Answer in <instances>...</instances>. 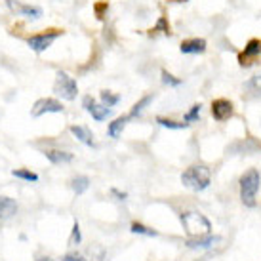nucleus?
Returning a JSON list of instances; mask_svg holds the SVG:
<instances>
[{
    "instance_id": "1",
    "label": "nucleus",
    "mask_w": 261,
    "mask_h": 261,
    "mask_svg": "<svg viewBox=\"0 0 261 261\" xmlns=\"http://www.w3.org/2000/svg\"><path fill=\"white\" fill-rule=\"evenodd\" d=\"M179 221H181L183 229H185L189 239L206 237V234H210V231H212L210 219L206 218L204 214H200V212H195V210L183 212L181 216H179Z\"/></svg>"
},
{
    "instance_id": "2",
    "label": "nucleus",
    "mask_w": 261,
    "mask_h": 261,
    "mask_svg": "<svg viewBox=\"0 0 261 261\" xmlns=\"http://www.w3.org/2000/svg\"><path fill=\"white\" fill-rule=\"evenodd\" d=\"M212 175L210 168L202 166V164H195V166H189L185 172L181 174V183L191 191H204V189L210 187Z\"/></svg>"
},
{
    "instance_id": "3",
    "label": "nucleus",
    "mask_w": 261,
    "mask_h": 261,
    "mask_svg": "<svg viewBox=\"0 0 261 261\" xmlns=\"http://www.w3.org/2000/svg\"><path fill=\"white\" fill-rule=\"evenodd\" d=\"M259 172L254 170V168L248 170L246 174L240 177V200L248 208H255V204H257L255 196H257V191H259Z\"/></svg>"
},
{
    "instance_id": "4",
    "label": "nucleus",
    "mask_w": 261,
    "mask_h": 261,
    "mask_svg": "<svg viewBox=\"0 0 261 261\" xmlns=\"http://www.w3.org/2000/svg\"><path fill=\"white\" fill-rule=\"evenodd\" d=\"M65 35V31L63 29H58V27H50V29H44L37 35H31L27 37V44H29V48L33 51H37V54H42L50 48L54 40L59 37H63Z\"/></svg>"
},
{
    "instance_id": "5",
    "label": "nucleus",
    "mask_w": 261,
    "mask_h": 261,
    "mask_svg": "<svg viewBox=\"0 0 261 261\" xmlns=\"http://www.w3.org/2000/svg\"><path fill=\"white\" fill-rule=\"evenodd\" d=\"M54 92L67 101H73L76 94H79V84L73 76H69L65 71H58L56 73V82H54Z\"/></svg>"
},
{
    "instance_id": "6",
    "label": "nucleus",
    "mask_w": 261,
    "mask_h": 261,
    "mask_svg": "<svg viewBox=\"0 0 261 261\" xmlns=\"http://www.w3.org/2000/svg\"><path fill=\"white\" fill-rule=\"evenodd\" d=\"M48 113H63L61 101L54 99V97H42V99H38V101L33 105V109H31V116H33V118H38V116L48 115Z\"/></svg>"
},
{
    "instance_id": "7",
    "label": "nucleus",
    "mask_w": 261,
    "mask_h": 261,
    "mask_svg": "<svg viewBox=\"0 0 261 261\" xmlns=\"http://www.w3.org/2000/svg\"><path fill=\"white\" fill-rule=\"evenodd\" d=\"M259 54H261V40L259 38H252V40H248V44L244 46V51H240L239 54L240 67H250L255 59H257Z\"/></svg>"
},
{
    "instance_id": "8",
    "label": "nucleus",
    "mask_w": 261,
    "mask_h": 261,
    "mask_svg": "<svg viewBox=\"0 0 261 261\" xmlns=\"http://www.w3.org/2000/svg\"><path fill=\"white\" fill-rule=\"evenodd\" d=\"M234 113V107H232V103L229 99H223V97H219V99H214L212 101V116L218 120V122H223V120H229Z\"/></svg>"
},
{
    "instance_id": "9",
    "label": "nucleus",
    "mask_w": 261,
    "mask_h": 261,
    "mask_svg": "<svg viewBox=\"0 0 261 261\" xmlns=\"http://www.w3.org/2000/svg\"><path fill=\"white\" fill-rule=\"evenodd\" d=\"M8 8L17 15H25L29 19H40L42 17V10L38 6H31V4H19L17 0H6Z\"/></svg>"
},
{
    "instance_id": "10",
    "label": "nucleus",
    "mask_w": 261,
    "mask_h": 261,
    "mask_svg": "<svg viewBox=\"0 0 261 261\" xmlns=\"http://www.w3.org/2000/svg\"><path fill=\"white\" fill-rule=\"evenodd\" d=\"M71 134L79 139L80 143H84V145H88V147H95L94 134H92V130H90V128H86V126L73 124V126H71Z\"/></svg>"
},
{
    "instance_id": "11",
    "label": "nucleus",
    "mask_w": 261,
    "mask_h": 261,
    "mask_svg": "<svg viewBox=\"0 0 261 261\" xmlns=\"http://www.w3.org/2000/svg\"><path fill=\"white\" fill-rule=\"evenodd\" d=\"M44 156L50 160L51 164H69L74 159L73 152L59 151V149H48V151H44Z\"/></svg>"
},
{
    "instance_id": "12",
    "label": "nucleus",
    "mask_w": 261,
    "mask_h": 261,
    "mask_svg": "<svg viewBox=\"0 0 261 261\" xmlns=\"http://www.w3.org/2000/svg\"><path fill=\"white\" fill-rule=\"evenodd\" d=\"M179 51L181 54H202V51H206V40L204 38H189V40H183L181 46H179Z\"/></svg>"
},
{
    "instance_id": "13",
    "label": "nucleus",
    "mask_w": 261,
    "mask_h": 261,
    "mask_svg": "<svg viewBox=\"0 0 261 261\" xmlns=\"http://www.w3.org/2000/svg\"><path fill=\"white\" fill-rule=\"evenodd\" d=\"M17 214V202L10 196H0V219H10Z\"/></svg>"
},
{
    "instance_id": "14",
    "label": "nucleus",
    "mask_w": 261,
    "mask_h": 261,
    "mask_svg": "<svg viewBox=\"0 0 261 261\" xmlns=\"http://www.w3.org/2000/svg\"><path fill=\"white\" fill-rule=\"evenodd\" d=\"M216 242H219V237H212V234H206V237H198V239H187V248H193V250H202V248H210L214 246Z\"/></svg>"
},
{
    "instance_id": "15",
    "label": "nucleus",
    "mask_w": 261,
    "mask_h": 261,
    "mask_svg": "<svg viewBox=\"0 0 261 261\" xmlns=\"http://www.w3.org/2000/svg\"><path fill=\"white\" fill-rule=\"evenodd\" d=\"M128 116H118V118H115L113 122L109 124V128H107V134H109L113 139H118L120 136H122L124 128H126V124H128Z\"/></svg>"
},
{
    "instance_id": "16",
    "label": "nucleus",
    "mask_w": 261,
    "mask_h": 261,
    "mask_svg": "<svg viewBox=\"0 0 261 261\" xmlns=\"http://www.w3.org/2000/svg\"><path fill=\"white\" fill-rule=\"evenodd\" d=\"M88 113H90V115H92V118H94V120H97V122H103V120H105V118H107V116H111V113H113V111H111V107H107V105H97V103H92V107H90V109H88Z\"/></svg>"
},
{
    "instance_id": "17",
    "label": "nucleus",
    "mask_w": 261,
    "mask_h": 261,
    "mask_svg": "<svg viewBox=\"0 0 261 261\" xmlns=\"http://www.w3.org/2000/svg\"><path fill=\"white\" fill-rule=\"evenodd\" d=\"M159 33H162V35H168V37L172 35V29H170V21H168L166 15H160L159 21H156V25H154V27L149 31V35H151V37L159 35Z\"/></svg>"
},
{
    "instance_id": "18",
    "label": "nucleus",
    "mask_w": 261,
    "mask_h": 261,
    "mask_svg": "<svg viewBox=\"0 0 261 261\" xmlns=\"http://www.w3.org/2000/svg\"><path fill=\"white\" fill-rule=\"evenodd\" d=\"M71 187H73V191L76 195H84L88 191V187H90V179H88L86 175H76L73 181H71Z\"/></svg>"
},
{
    "instance_id": "19",
    "label": "nucleus",
    "mask_w": 261,
    "mask_h": 261,
    "mask_svg": "<svg viewBox=\"0 0 261 261\" xmlns=\"http://www.w3.org/2000/svg\"><path fill=\"white\" fill-rule=\"evenodd\" d=\"M152 101V95L149 94V95H145V97H141L134 107H132V111H130V115H128V118H136V116H139L141 113H143V109H145L147 105Z\"/></svg>"
},
{
    "instance_id": "20",
    "label": "nucleus",
    "mask_w": 261,
    "mask_h": 261,
    "mask_svg": "<svg viewBox=\"0 0 261 261\" xmlns=\"http://www.w3.org/2000/svg\"><path fill=\"white\" fill-rule=\"evenodd\" d=\"M12 175H14V177H17V179H23V181H31V183H37L38 181V175L35 174V172L27 170V168H19V170H14V172H12Z\"/></svg>"
},
{
    "instance_id": "21",
    "label": "nucleus",
    "mask_w": 261,
    "mask_h": 261,
    "mask_svg": "<svg viewBox=\"0 0 261 261\" xmlns=\"http://www.w3.org/2000/svg\"><path fill=\"white\" fill-rule=\"evenodd\" d=\"M107 12H109V0H99L94 4V15L97 21H105Z\"/></svg>"
},
{
    "instance_id": "22",
    "label": "nucleus",
    "mask_w": 261,
    "mask_h": 261,
    "mask_svg": "<svg viewBox=\"0 0 261 261\" xmlns=\"http://www.w3.org/2000/svg\"><path fill=\"white\" fill-rule=\"evenodd\" d=\"M156 122H159L160 126L168 128V130H183V128H187L189 126L185 120H183V122H177V120H172V118H162V116L156 118Z\"/></svg>"
},
{
    "instance_id": "23",
    "label": "nucleus",
    "mask_w": 261,
    "mask_h": 261,
    "mask_svg": "<svg viewBox=\"0 0 261 261\" xmlns=\"http://www.w3.org/2000/svg\"><path fill=\"white\" fill-rule=\"evenodd\" d=\"M130 231L136 232V234H145V237H156L159 234L156 231H152L151 227H145L143 223H138V221H134L130 225Z\"/></svg>"
},
{
    "instance_id": "24",
    "label": "nucleus",
    "mask_w": 261,
    "mask_h": 261,
    "mask_svg": "<svg viewBox=\"0 0 261 261\" xmlns=\"http://www.w3.org/2000/svg\"><path fill=\"white\" fill-rule=\"evenodd\" d=\"M101 101H103V105H107V107H115L116 103L120 101V95L113 94V92H109V90H103V92H101Z\"/></svg>"
},
{
    "instance_id": "25",
    "label": "nucleus",
    "mask_w": 261,
    "mask_h": 261,
    "mask_svg": "<svg viewBox=\"0 0 261 261\" xmlns=\"http://www.w3.org/2000/svg\"><path fill=\"white\" fill-rule=\"evenodd\" d=\"M162 82L166 84V86H172V88H177V86H181V79H177V76H174L172 73H168L166 69H162Z\"/></svg>"
},
{
    "instance_id": "26",
    "label": "nucleus",
    "mask_w": 261,
    "mask_h": 261,
    "mask_svg": "<svg viewBox=\"0 0 261 261\" xmlns=\"http://www.w3.org/2000/svg\"><path fill=\"white\" fill-rule=\"evenodd\" d=\"M200 107H202L200 103H196V105H193V107H191V111H187V113H185V116H183V120H185L187 124L196 122V120H198V116H200Z\"/></svg>"
},
{
    "instance_id": "27",
    "label": "nucleus",
    "mask_w": 261,
    "mask_h": 261,
    "mask_svg": "<svg viewBox=\"0 0 261 261\" xmlns=\"http://www.w3.org/2000/svg\"><path fill=\"white\" fill-rule=\"evenodd\" d=\"M248 90L250 92H254L255 95H261V74H255V76H252V79L248 80Z\"/></svg>"
},
{
    "instance_id": "28",
    "label": "nucleus",
    "mask_w": 261,
    "mask_h": 261,
    "mask_svg": "<svg viewBox=\"0 0 261 261\" xmlns=\"http://www.w3.org/2000/svg\"><path fill=\"white\" fill-rule=\"evenodd\" d=\"M80 240H82V234H80V225H79V221H74L73 234H71V244H80Z\"/></svg>"
},
{
    "instance_id": "29",
    "label": "nucleus",
    "mask_w": 261,
    "mask_h": 261,
    "mask_svg": "<svg viewBox=\"0 0 261 261\" xmlns=\"http://www.w3.org/2000/svg\"><path fill=\"white\" fill-rule=\"evenodd\" d=\"M61 261H88V259L86 257H82V255H79V254H67Z\"/></svg>"
},
{
    "instance_id": "30",
    "label": "nucleus",
    "mask_w": 261,
    "mask_h": 261,
    "mask_svg": "<svg viewBox=\"0 0 261 261\" xmlns=\"http://www.w3.org/2000/svg\"><path fill=\"white\" fill-rule=\"evenodd\" d=\"M111 193H113V195L115 196H118V200H126V193H120V191H118V189H113V191H111Z\"/></svg>"
},
{
    "instance_id": "31",
    "label": "nucleus",
    "mask_w": 261,
    "mask_h": 261,
    "mask_svg": "<svg viewBox=\"0 0 261 261\" xmlns=\"http://www.w3.org/2000/svg\"><path fill=\"white\" fill-rule=\"evenodd\" d=\"M37 261H54V259H50V257H38Z\"/></svg>"
},
{
    "instance_id": "32",
    "label": "nucleus",
    "mask_w": 261,
    "mask_h": 261,
    "mask_svg": "<svg viewBox=\"0 0 261 261\" xmlns=\"http://www.w3.org/2000/svg\"><path fill=\"white\" fill-rule=\"evenodd\" d=\"M170 2H187V0H170Z\"/></svg>"
}]
</instances>
